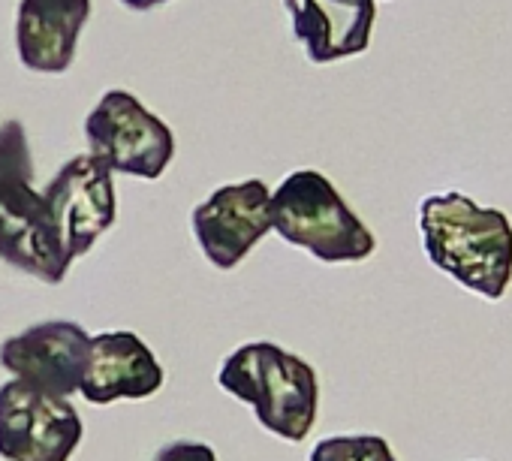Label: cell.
<instances>
[{
  "instance_id": "1",
  "label": "cell",
  "mask_w": 512,
  "mask_h": 461,
  "mask_svg": "<svg viewBox=\"0 0 512 461\" xmlns=\"http://www.w3.org/2000/svg\"><path fill=\"white\" fill-rule=\"evenodd\" d=\"M419 233L428 260L464 290L500 302L512 284V223L500 208H485L449 190L422 199Z\"/></svg>"
},
{
  "instance_id": "2",
  "label": "cell",
  "mask_w": 512,
  "mask_h": 461,
  "mask_svg": "<svg viewBox=\"0 0 512 461\" xmlns=\"http://www.w3.org/2000/svg\"><path fill=\"white\" fill-rule=\"evenodd\" d=\"M217 383L238 401L250 404L263 428L290 443H302L317 422V371L278 344L253 341L238 347L220 365Z\"/></svg>"
},
{
  "instance_id": "3",
  "label": "cell",
  "mask_w": 512,
  "mask_h": 461,
  "mask_svg": "<svg viewBox=\"0 0 512 461\" xmlns=\"http://www.w3.org/2000/svg\"><path fill=\"white\" fill-rule=\"evenodd\" d=\"M0 260L43 284H61L70 269L43 190H34L31 145L19 121L0 127Z\"/></svg>"
},
{
  "instance_id": "4",
  "label": "cell",
  "mask_w": 512,
  "mask_h": 461,
  "mask_svg": "<svg viewBox=\"0 0 512 461\" xmlns=\"http://www.w3.org/2000/svg\"><path fill=\"white\" fill-rule=\"evenodd\" d=\"M269 211L278 236L311 251L320 263H362L377 251L374 233L317 169L287 175L272 193Z\"/></svg>"
},
{
  "instance_id": "5",
  "label": "cell",
  "mask_w": 512,
  "mask_h": 461,
  "mask_svg": "<svg viewBox=\"0 0 512 461\" xmlns=\"http://www.w3.org/2000/svg\"><path fill=\"white\" fill-rule=\"evenodd\" d=\"M91 157L112 172L136 178H160L175 157V133L166 121L148 112L130 91L112 88L85 118Z\"/></svg>"
},
{
  "instance_id": "6",
  "label": "cell",
  "mask_w": 512,
  "mask_h": 461,
  "mask_svg": "<svg viewBox=\"0 0 512 461\" xmlns=\"http://www.w3.org/2000/svg\"><path fill=\"white\" fill-rule=\"evenodd\" d=\"M82 434V416L67 398L46 395L22 380L0 386V458L4 461H70Z\"/></svg>"
},
{
  "instance_id": "7",
  "label": "cell",
  "mask_w": 512,
  "mask_h": 461,
  "mask_svg": "<svg viewBox=\"0 0 512 461\" xmlns=\"http://www.w3.org/2000/svg\"><path fill=\"white\" fill-rule=\"evenodd\" d=\"M43 199L67 263L85 257L97 245V239L115 223L118 211L112 169L91 154L67 160L46 184Z\"/></svg>"
},
{
  "instance_id": "8",
  "label": "cell",
  "mask_w": 512,
  "mask_h": 461,
  "mask_svg": "<svg viewBox=\"0 0 512 461\" xmlns=\"http://www.w3.org/2000/svg\"><path fill=\"white\" fill-rule=\"evenodd\" d=\"M272 193L266 181L250 178L217 187L202 205L193 208L190 226L205 260L229 272L235 269L272 229Z\"/></svg>"
},
{
  "instance_id": "9",
  "label": "cell",
  "mask_w": 512,
  "mask_h": 461,
  "mask_svg": "<svg viewBox=\"0 0 512 461\" xmlns=\"http://www.w3.org/2000/svg\"><path fill=\"white\" fill-rule=\"evenodd\" d=\"M91 335L70 320H49L0 344V368L16 380L55 395L70 398L88 371Z\"/></svg>"
},
{
  "instance_id": "10",
  "label": "cell",
  "mask_w": 512,
  "mask_h": 461,
  "mask_svg": "<svg viewBox=\"0 0 512 461\" xmlns=\"http://www.w3.org/2000/svg\"><path fill=\"white\" fill-rule=\"evenodd\" d=\"M284 7L311 64L353 58L371 46L377 0H284Z\"/></svg>"
},
{
  "instance_id": "11",
  "label": "cell",
  "mask_w": 512,
  "mask_h": 461,
  "mask_svg": "<svg viewBox=\"0 0 512 461\" xmlns=\"http://www.w3.org/2000/svg\"><path fill=\"white\" fill-rule=\"evenodd\" d=\"M163 386L154 350L136 332H100L91 338V359L79 392L91 404L148 398Z\"/></svg>"
},
{
  "instance_id": "12",
  "label": "cell",
  "mask_w": 512,
  "mask_h": 461,
  "mask_svg": "<svg viewBox=\"0 0 512 461\" xmlns=\"http://www.w3.org/2000/svg\"><path fill=\"white\" fill-rule=\"evenodd\" d=\"M88 19L91 0H22L16 16L22 64L34 73H67Z\"/></svg>"
},
{
  "instance_id": "13",
  "label": "cell",
  "mask_w": 512,
  "mask_h": 461,
  "mask_svg": "<svg viewBox=\"0 0 512 461\" xmlns=\"http://www.w3.org/2000/svg\"><path fill=\"white\" fill-rule=\"evenodd\" d=\"M308 461H398L392 446L377 434L326 437L314 446Z\"/></svg>"
},
{
  "instance_id": "14",
  "label": "cell",
  "mask_w": 512,
  "mask_h": 461,
  "mask_svg": "<svg viewBox=\"0 0 512 461\" xmlns=\"http://www.w3.org/2000/svg\"><path fill=\"white\" fill-rule=\"evenodd\" d=\"M154 461H217L214 449L205 446V443H190V440H178V443H169L163 446Z\"/></svg>"
},
{
  "instance_id": "15",
  "label": "cell",
  "mask_w": 512,
  "mask_h": 461,
  "mask_svg": "<svg viewBox=\"0 0 512 461\" xmlns=\"http://www.w3.org/2000/svg\"><path fill=\"white\" fill-rule=\"evenodd\" d=\"M127 10H136V13H145V10H154L160 4H169V0H121Z\"/></svg>"
}]
</instances>
